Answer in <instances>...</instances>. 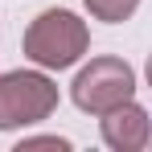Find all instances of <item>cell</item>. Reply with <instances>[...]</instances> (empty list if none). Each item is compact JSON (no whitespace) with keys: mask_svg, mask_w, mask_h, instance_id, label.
<instances>
[{"mask_svg":"<svg viewBox=\"0 0 152 152\" xmlns=\"http://www.w3.org/2000/svg\"><path fill=\"white\" fill-rule=\"evenodd\" d=\"M136 95V70L124 58H91L70 82V99L86 115H103Z\"/></svg>","mask_w":152,"mask_h":152,"instance_id":"3957f363","label":"cell"},{"mask_svg":"<svg viewBox=\"0 0 152 152\" xmlns=\"http://www.w3.org/2000/svg\"><path fill=\"white\" fill-rule=\"evenodd\" d=\"M144 74H148V86H152V53H148V66H144Z\"/></svg>","mask_w":152,"mask_h":152,"instance_id":"52a82bcc","label":"cell"},{"mask_svg":"<svg viewBox=\"0 0 152 152\" xmlns=\"http://www.w3.org/2000/svg\"><path fill=\"white\" fill-rule=\"evenodd\" d=\"M58 82L41 70H8L0 74V132H17L50 119L58 107Z\"/></svg>","mask_w":152,"mask_h":152,"instance_id":"7a4b0ae2","label":"cell"},{"mask_svg":"<svg viewBox=\"0 0 152 152\" xmlns=\"http://www.w3.org/2000/svg\"><path fill=\"white\" fill-rule=\"evenodd\" d=\"M82 4H86V12L95 21H107V25H119L140 8V0H82Z\"/></svg>","mask_w":152,"mask_h":152,"instance_id":"5b68a950","label":"cell"},{"mask_svg":"<svg viewBox=\"0 0 152 152\" xmlns=\"http://www.w3.org/2000/svg\"><path fill=\"white\" fill-rule=\"evenodd\" d=\"M99 132H103V144H107V148L140 152V148L152 144V115L136 99H127V103H119V107H111V111H103Z\"/></svg>","mask_w":152,"mask_h":152,"instance_id":"277c9868","label":"cell"},{"mask_svg":"<svg viewBox=\"0 0 152 152\" xmlns=\"http://www.w3.org/2000/svg\"><path fill=\"white\" fill-rule=\"evenodd\" d=\"M21 50L41 70H66L91 50V29L70 8H45L29 21L25 37H21Z\"/></svg>","mask_w":152,"mask_h":152,"instance_id":"6da1fadb","label":"cell"},{"mask_svg":"<svg viewBox=\"0 0 152 152\" xmlns=\"http://www.w3.org/2000/svg\"><path fill=\"white\" fill-rule=\"evenodd\" d=\"M25 148H70V140H62V136H29V140H21V152Z\"/></svg>","mask_w":152,"mask_h":152,"instance_id":"8992f818","label":"cell"}]
</instances>
